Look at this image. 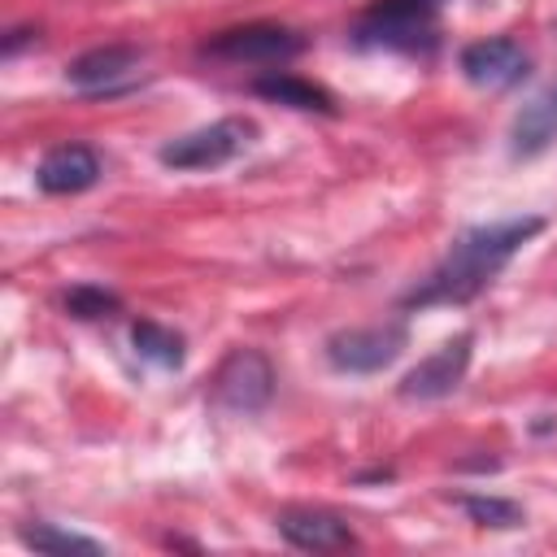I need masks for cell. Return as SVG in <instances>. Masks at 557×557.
<instances>
[{
  "mask_svg": "<svg viewBox=\"0 0 557 557\" xmlns=\"http://www.w3.org/2000/svg\"><path fill=\"white\" fill-rule=\"evenodd\" d=\"M544 231V218H505V222H487V226H474L466 231L448 252L444 261L422 278V287L409 292V309H431V305H466L474 300L505 265L509 257L535 239Z\"/></svg>",
  "mask_w": 557,
  "mask_h": 557,
  "instance_id": "cell-1",
  "label": "cell"
},
{
  "mask_svg": "<svg viewBox=\"0 0 557 557\" xmlns=\"http://www.w3.org/2000/svg\"><path fill=\"white\" fill-rule=\"evenodd\" d=\"M252 139H257L252 117H218L209 126H196V131L170 139L161 148V165H170V170H218L231 157H239Z\"/></svg>",
  "mask_w": 557,
  "mask_h": 557,
  "instance_id": "cell-2",
  "label": "cell"
},
{
  "mask_svg": "<svg viewBox=\"0 0 557 557\" xmlns=\"http://www.w3.org/2000/svg\"><path fill=\"white\" fill-rule=\"evenodd\" d=\"M274 392V366L257 348H231L213 374V405L226 413H257Z\"/></svg>",
  "mask_w": 557,
  "mask_h": 557,
  "instance_id": "cell-3",
  "label": "cell"
},
{
  "mask_svg": "<svg viewBox=\"0 0 557 557\" xmlns=\"http://www.w3.org/2000/svg\"><path fill=\"white\" fill-rule=\"evenodd\" d=\"M444 0H379L357 22V39L374 48H418L431 39Z\"/></svg>",
  "mask_w": 557,
  "mask_h": 557,
  "instance_id": "cell-4",
  "label": "cell"
},
{
  "mask_svg": "<svg viewBox=\"0 0 557 557\" xmlns=\"http://www.w3.org/2000/svg\"><path fill=\"white\" fill-rule=\"evenodd\" d=\"M409 344V331L400 322H374V326H352L335 331L326 339V361L344 374H379L392 366Z\"/></svg>",
  "mask_w": 557,
  "mask_h": 557,
  "instance_id": "cell-5",
  "label": "cell"
},
{
  "mask_svg": "<svg viewBox=\"0 0 557 557\" xmlns=\"http://www.w3.org/2000/svg\"><path fill=\"white\" fill-rule=\"evenodd\" d=\"M139 65H144V48H135V44H100V48H87L83 57L70 61L65 83L87 91V96H117L139 78Z\"/></svg>",
  "mask_w": 557,
  "mask_h": 557,
  "instance_id": "cell-6",
  "label": "cell"
},
{
  "mask_svg": "<svg viewBox=\"0 0 557 557\" xmlns=\"http://www.w3.org/2000/svg\"><path fill=\"white\" fill-rule=\"evenodd\" d=\"M300 35L283 30V26H239V30H222L213 35L200 52L213 61H231V65H283L300 52Z\"/></svg>",
  "mask_w": 557,
  "mask_h": 557,
  "instance_id": "cell-7",
  "label": "cell"
},
{
  "mask_svg": "<svg viewBox=\"0 0 557 557\" xmlns=\"http://www.w3.org/2000/svg\"><path fill=\"white\" fill-rule=\"evenodd\" d=\"M470 348H474V335H470V331H461L457 339H444L431 357H422V361L400 379V396H405V400H440V396H448V392L466 379Z\"/></svg>",
  "mask_w": 557,
  "mask_h": 557,
  "instance_id": "cell-8",
  "label": "cell"
},
{
  "mask_svg": "<svg viewBox=\"0 0 557 557\" xmlns=\"http://www.w3.org/2000/svg\"><path fill=\"white\" fill-rule=\"evenodd\" d=\"M461 74L483 91H505L527 74V48L509 35H492L461 48Z\"/></svg>",
  "mask_w": 557,
  "mask_h": 557,
  "instance_id": "cell-9",
  "label": "cell"
},
{
  "mask_svg": "<svg viewBox=\"0 0 557 557\" xmlns=\"http://www.w3.org/2000/svg\"><path fill=\"white\" fill-rule=\"evenodd\" d=\"M96 178H100V157H96L87 144H61V148L44 152V161H39V170H35V183H39L48 196L87 191Z\"/></svg>",
  "mask_w": 557,
  "mask_h": 557,
  "instance_id": "cell-10",
  "label": "cell"
},
{
  "mask_svg": "<svg viewBox=\"0 0 557 557\" xmlns=\"http://www.w3.org/2000/svg\"><path fill=\"white\" fill-rule=\"evenodd\" d=\"M278 535L305 553H335L352 548V527L339 513L326 509H283L278 513Z\"/></svg>",
  "mask_w": 557,
  "mask_h": 557,
  "instance_id": "cell-11",
  "label": "cell"
},
{
  "mask_svg": "<svg viewBox=\"0 0 557 557\" xmlns=\"http://www.w3.org/2000/svg\"><path fill=\"white\" fill-rule=\"evenodd\" d=\"M557 139V87H548L544 96H535L518 117H513V152L518 157H535Z\"/></svg>",
  "mask_w": 557,
  "mask_h": 557,
  "instance_id": "cell-12",
  "label": "cell"
},
{
  "mask_svg": "<svg viewBox=\"0 0 557 557\" xmlns=\"http://www.w3.org/2000/svg\"><path fill=\"white\" fill-rule=\"evenodd\" d=\"M252 91L265 96V100L292 104V109H318V113H331V96H326L322 87H313V83L287 74V70H270V74H261V78L252 83Z\"/></svg>",
  "mask_w": 557,
  "mask_h": 557,
  "instance_id": "cell-13",
  "label": "cell"
},
{
  "mask_svg": "<svg viewBox=\"0 0 557 557\" xmlns=\"http://www.w3.org/2000/svg\"><path fill=\"white\" fill-rule=\"evenodd\" d=\"M131 344H135V352H139L144 361H152V366H161V370L183 366V335L170 331V326H161V322H152V318H139V322L131 326Z\"/></svg>",
  "mask_w": 557,
  "mask_h": 557,
  "instance_id": "cell-14",
  "label": "cell"
},
{
  "mask_svg": "<svg viewBox=\"0 0 557 557\" xmlns=\"http://www.w3.org/2000/svg\"><path fill=\"white\" fill-rule=\"evenodd\" d=\"M22 544L35 548V553H100V548H104L100 540L78 535V531H61V527H52V522L22 527Z\"/></svg>",
  "mask_w": 557,
  "mask_h": 557,
  "instance_id": "cell-15",
  "label": "cell"
},
{
  "mask_svg": "<svg viewBox=\"0 0 557 557\" xmlns=\"http://www.w3.org/2000/svg\"><path fill=\"white\" fill-rule=\"evenodd\" d=\"M461 509L470 513V522L492 527V531H509L522 522V509L513 500H500V496H461Z\"/></svg>",
  "mask_w": 557,
  "mask_h": 557,
  "instance_id": "cell-16",
  "label": "cell"
},
{
  "mask_svg": "<svg viewBox=\"0 0 557 557\" xmlns=\"http://www.w3.org/2000/svg\"><path fill=\"white\" fill-rule=\"evenodd\" d=\"M65 309H70L74 318H113V313H117V296L104 292V287L83 283V287H74V292L65 296Z\"/></svg>",
  "mask_w": 557,
  "mask_h": 557,
  "instance_id": "cell-17",
  "label": "cell"
}]
</instances>
